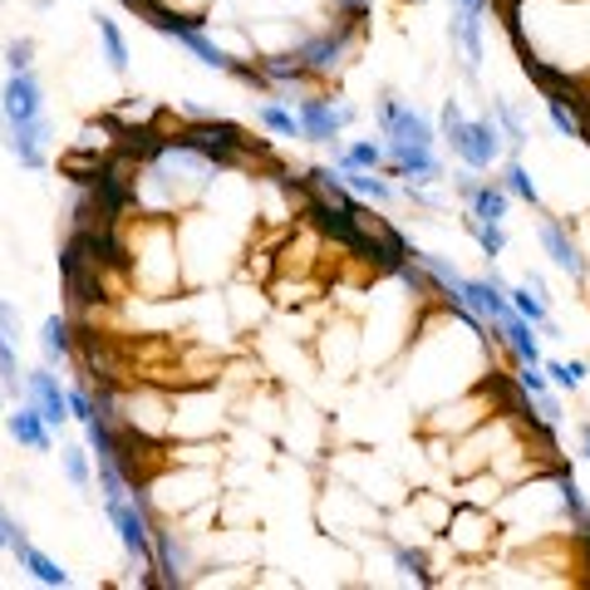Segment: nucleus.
Masks as SVG:
<instances>
[{
	"label": "nucleus",
	"mask_w": 590,
	"mask_h": 590,
	"mask_svg": "<svg viewBox=\"0 0 590 590\" xmlns=\"http://www.w3.org/2000/svg\"><path fill=\"white\" fill-rule=\"evenodd\" d=\"M442 138H448V148L462 157V167H477V173L502 163V148H507V138H502V128L492 123V118H462L458 98L442 104Z\"/></svg>",
	"instance_id": "nucleus-1"
},
{
	"label": "nucleus",
	"mask_w": 590,
	"mask_h": 590,
	"mask_svg": "<svg viewBox=\"0 0 590 590\" xmlns=\"http://www.w3.org/2000/svg\"><path fill=\"white\" fill-rule=\"evenodd\" d=\"M167 143L192 153V157H202V163H212V167H226L246 148V138H241V128L226 123V118H197V123H187L182 133L167 138Z\"/></svg>",
	"instance_id": "nucleus-2"
},
{
	"label": "nucleus",
	"mask_w": 590,
	"mask_h": 590,
	"mask_svg": "<svg viewBox=\"0 0 590 590\" xmlns=\"http://www.w3.org/2000/svg\"><path fill=\"white\" fill-rule=\"evenodd\" d=\"M374 123H379L384 143H413V148H433L438 143V133H433V123L418 114V108H409L403 98L384 94L379 108H374Z\"/></svg>",
	"instance_id": "nucleus-3"
},
{
	"label": "nucleus",
	"mask_w": 590,
	"mask_h": 590,
	"mask_svg": "<svg viewBox=\"0 0 590 590\" xmlns=\"http://www.w3.org/2000/svg\"><path fill=\"white\" fill-rule=\"evenodd\" d=\"M354 35H359V20H340V25H330V30H320V35L300 39V45H295V59H300L310 74H334V69L344 64V55H350Z\"/></svg>",
	"instance_id": "nucleus-4"
},
{
	"label": "nucleus",
	"mask_w": 590,
	"mask_h": 590,
	"mask_svg": "<svg viewBox=\"0 0 590 590\" xmlns=\"http://www.w3.org/2000/svg\"><path fill=\"white\" fill-rule=\"evenodd\" d=\"M536 241H541V251L551 256V266H556V271H566L576 285L590 281V256L580 251V241L566 232V222H560V216H541V222H536Z\"/></svg>",
	"instance_id": "nucleus-5"
},
{
	"label": "nucleus",
	"mask_w": 590,
	"mask_h": 590,
	"mask_svg": "<svg viewBox=\"0 0 590 590\" xmlns=\"http://www.w3.org/2000/svg\"><path fill=\"white\" fill-rule=\"evenodd\" d=\"M354 118H359V108L354 104H330V98H320V94H305L300 108H295L300 138H310V143H334V133L350 128Z\"/></svg>",
	"instance_id": "nucleus-6"
},
{
	"label": "nucleus",
	"mask_w": 590,
	"mask_h": 590,
	"mask_svg": "<svg viewBox=\"0 0 590 590\" xmlns=\"http://www.w3.org/2000/svg\"><path fill=\"white\" fill-rule=\"evenodd\" d=\"M45 114V88H39V79L30 74V69H20V74L5 79V88H0V133L15 123H30V118Z\"/></svg>",
	"instance_id": "nucleus-7"
},
{
	"label": "nucleus",
	"mask_w": 590,
	"mask_h": 590,
	"mask_svg": "<svg viewBox=\"0 0 590 590\" xmlns=\"http://www.w3.org/2000/svg\"><path fill=\"white\" fill-rule=\"evenodd\" d=\"M384 163L393 167V177H403L409 187H433L442 177V157L433 148L413 143H384Z\"/></svg>",
	"instance_id": "nucleus-8"
},
{
	"label": "nucleus",
	"mask_w": 590,
	"mask_h": 590,
	"mask_svg": "<svg viewBox=\"0 0 590 590\" xmlns=\"http://www.w3.org/2000/svg\"><path fill=\"white\" fill-rule=\"evenodd\" d=\"M5 148L20 157V167H30V173H39L45 167V148H49V118H30V123H15L5 128Z\"/></svg>",
	"instance_id": "nucleus-9"
},
{
	"label": "nucleus",
	"mask_w": 590,
	"mask_h": 590,
	"mask_svg": "<svg viewBox=\"0 0 590 590\" xmlns=\"http://www.w3.org/2000/svg\"><path fill=\"white\" fill-rule=\"evenodd\" d=\"M551 482H556L560 511L570 517V531H576V541H580V536H590V502H586V492H580L576 472H570L566 462H556V468H551Z\"/></svg>",
	"instance_id": "nucleus-10"
},
{
	"label": "nucleus",
	"mask_w": 590,
	"mask_h": 590,
	"mask_svg": "<svg viewBox=\"0 0 590 590\" xmlns=\"http://www.w3.org/2000/svg\"><path fill=\"white\" fill-rule=\"evenodd\" d=\"M25 389H30V399H35V409L45 413L49 428H59V423L69 418V393L59 389V379L49 369H30L25 374Z\"/></svg>",
	"instance_id": "nucleus-11"
},
{
	"label": "nucleus",
	"mask_w": 590,
	"mask_h": 590,
	"mask_svg": "<svg viewBox=\"0 0 590 590\" xmlns=\"http://www.w3.org/2000/svg\"><path fill=\"white\" fill-rule=\"evenodd\" d=\"M497 334H502V344H507L511 354H517V364H541L546 354H541V330L531 320H521L517 310H507L497 320Z\"/></svg>",
	"instance_id": "nucleus-12"
},
{
	"label": "nucleus",
	"mask_w": 590,
	"mask_h": 590,
	"mask_svg": "<svg viewBox=\"0 0 590 590\" xmlns=\"http://www.w3.org/2000/svg\"><path fill=\"white\" fill-rule=\"evenodd\" d=\"M5 428H10V438L25 442V448H35V452L49 448V423H45V413H39L35 403H25V409L5 413Z\"/></svg>",
	"instance_id": "nucleus-13"
},
{
	"label": "nucleus",
	"mask_w": 590,
	"mask_h": 590,
	"mask_svg": "<svg viewBox=\"0 0 590 590\" xmlns=\"http://www.w3.org/2000/svg\"><path fill=\"white\" fill-rule=\"evenodd\" d=\"M39 354H45V364H59L74 354V330H69L64 315H49V320L39 324Z\"/></svg>",
	"instance_id": "nucleus-14"
},
{
	"label": "nucleus",
	"mask_w": 590,
	"mask_h": 590,
	"mask_svg": "<svg viewBox=\"0 0 590 590\" xmlns=\"http://www.w3.org/2000/svg\"><path fill=\"white\" fill-rule=\"evenodd\" d=\"M507 206H511V192L502 182H482L477 192L468 197V212L477 222H507Z\"/></svg>",
	"instance_id": "nucleus-15"
},
{
	"label": "nucleus",
	"mask_w": 590,
	"mask_h": 590,
	"mask_svg": "<svg viewBox=\"0 0 590 590\" xmlns=\"http://www.w3.org/2000/svg\"><path fill=\"white\" fill-rule=\"evenodd\" d=\"M15 556H20V566H25L30 576L39 580V586H69V570L59 566V560H49L39 546H30V541H20V546H15Z\"/></svg>",
	"instance_id": "nucleus-16"
},
{
	"label": "nucleus",
	"mask_w": 590,
	"mask_h": 590,
	"mask_svg": "<svg viewBox=\"0 0 590 590\" xmlns=\"http://www.w3.org/2000/svg\"><path fill=\"white\" fill-rule=\"evenodd\" d=\"M94 30H98V45H104L108 69H114V74H123V69H128V39H123V30H118L114 20L104 15V10H94Z\"/></svg>",
	"instance_id": "nucleus-17"
},
{
	"label": "nucleus",
	"mask_w": 590,
	"mask_h": 590,
	"mask_svg": "<svg viewBox=\"0 0 590 590\" xmlns=\"http://www.w3.org/2000/svg\"><path fill=\"white\" fill-rule=\"evenodd\" d=\"M497 182L507 187L511 197H521L527 206H541V187L531 182V173H527V163H521V157H507V163H502V177H497Z\"/></svg>",
	"instance_id": "nucleus-18"
},
{
	"label": "nucleus",
	"mask_w": 590,
	"mask_h": 590,
	"mask_svg": "<svg viewBox=\"0 0 590 590\" xmlns=\"http://www.w3.org/2000/svg\"><path fill=\"white\" fill-rule=\"evenodd\" d=\"M256 64H261L266 84H305V79H310V69L295 59V49L291 55H266V59H256Z\"/></svg>",
	"instance_id": "nucleus-19"
},
{
	"label": "nucleus",
	"mask_w": 590,
	"mask_h": 590,
	"mask_svg": "<svg viewBox=\"0 0 590 590\" xmlns=\"http://www.w3.org/2000/svg\"><path fill=\"white\" fill-rule=\"evenodd\" d=\"M462 232L472 236V241L482 246V256H487V261H497L502 251H507V232H502V222H477V216H462Z\"/></svg>",
	"instance_id": "nucleus-20"
},
{
	"label": "nucleus",
	"mask_w": 590,
	"mask_h": 590,
	"mask_svg": "<svg viewBox=\"0 0 590 590\" xmlns=\"http://www.w3.org/2000/svg\"><path fill=\"white\" fill-rule=\"evenodd\" d=\"M344 167H369V173H379L384 167V143H369V138L350 143L344 153H334V173H344Z\"/></svg>",
	"instance_id": "nucleus-21"
},
{
	"label": "nucleus",
	"mask_w": 590,
	"mask_h": 590,
	"mask_svg": "<svg viewBox=\"0 0 590 590\" xmlns=\"http://www.w3.org/2000/svg\"><path fill=\"white\" fill-rule=\"evenodd\" d=\"M344 187H350V192H359V197H369V202H389L393 197V187L384 182L379 173H369V167H344Z\"/></svg>",
	"instance_id": "nucleus-22"
},
{
	"label": "nucleus",
	"mask_w": 590,
	"mask_h": 590,
	"mask_svg": "<svg viewBox=\"0 0 590 590\" xmlns=\"http://www.w3.org/2000/svg\"><path fill=\"white\" fill-rule=\"evenodd\" d=\"M492 123H497L502 128V138H507V148H521V143H527V118H521L517 114V108H511L507 104V98H492Z\"/></svg>",
	"instance_id": "nucleus-23"
},
{
	"label": "nucleus",
	"mask_w": 590,
	"mask_h": 590,
	"mask_svg": "<svg viewBox=\"0 0 590 590\" xmlns=\"http://www.w3.org/2000/svg\"><path fill=\"white\" fill-rule=\"evenodd\" d=\"M507 300H511V310L521 315V320H531L541 330V324L551 320V310H546V300H541L536 291H531V285H507Z\"/></svg>",
	"instance_id": "nucleus-24"
},
{
	"label": "nucleus",
	"mask_w": 590,
	"mask_h": 590,
	"mask_svg": "<svg viewBox=\"0 0 590 590\" xmlns=\"http://www.w3.org/2000/svg\"><path fill=\"white\" fill-rule=\"evenodd\" d=\"M541 369L551 374V384H556V389H570V393H576L580 384H586L590 364H586V359H541Z\"/></svg>",
	"instance_id": "nucleus-25"
},
{
	"label": "nucleus",
	"mask_w": 590,
	"mask_h": 590,
	"mask_svg": "<svg viewBox=\"0 0 590 590\" xmlns=\"http://www.w3.org/2000/svg\"><path fill=\"white\" fill-rule=\"evenodd\" d=\"M546 114H551V123H556L560 138H586V123H580V114H576V108H570L560 94H546Z\"/></svg>",
	"instance_id": "nucleus-26"
},
{
	"label": "nucleus",
	"mask_w": 590,
	"mask_h": 590,
	"mask_svg": "<svg viewBox=\"0 0 590 590\" xmlns=\"http://www.w3.org/2000/svg\"><path fill=\"white\" fill-rule=\"evenodd\" d=\"M389 551H393V566H399L403 576H413V580H418V586H428V580H433V570H428V556H423V551L403 546V541H389Z\"/></svg>",
	"instance_id": "nucleus-27"
},
{
	"label": "nucleus",
	"mask_w": 590,
	"mask_h": 590,
	"mask_svg": "<svg viewBox=\"0 0 590 590\" xmlns=\"http://www.w3.org/2000/svg\"><path fill=\"white\" fill-rule=\"evenodd\" d=\"M256 123L271 128V133H281V138H300L295 114H291V108H281V104H261V108H256Z\"/></svg>",
	"instance_id": "nucleus-28"
},
{
	"label": "nucleus",
	"mask_w": 590,
	"mask_h": 590,
	"mask_svg": "<svg viewBox=\"0 0 590 590\" xmlns=\"http://www.w3.org/2000/svg\"><path fill=\"white\" fill-rule=\"evenodd\" d=\"M531 413L541 418V428H560V423H566V413H560V403H556V393H551V389L531 399Z\"/></svg>",
	"instance_id": "nucleus-29"
},
{
	"label": "nucleus",
	"mask_w": 590,
	"mask_h": 590,
	"mask_svg": "<svg viewBox=\"0 0 590 590\" xmlns=\"http://www.w3.org/2000/svg\"><path fill=\"white\" fill-rule=\"evenodd\" d=\"M517 389L531 393V399H536V393H546L551 389L546 369H541V364H517Z\"/></svg>",
	"instance_id": "nucleus-30"
},
{
	"label": "nucleus",
	"mask_w": 590,
	"mask_h": 590,
	"mask_svg": "<svg viewBox=\"0 0 590 590\" xmlns=\"http://www.w3.org/2000/svg\"><path fill=\"white\" fill-rule=\"evenodd\" d=\"M15 340H5L0 334V384H5V393H20V364H15V350H10Z\"/></svg>",
	"instance_id": "nucleus-31"
},
{
	"label": "nucleus",
	"mask_w": 590,
	"mask_h": 590,
	"mask_svg": "<svg viewBox=\"0 0 590 590\" xmlns=\"http://www.w3.org/2000/svg\"><path fill=\"white\" fill-rule=\"evenodd\" d=\"M69 418L79 423H94L98 418V399L88 389H69Z\"/></svg>",
	"instance_id": "nucleus-32"
},
{
	"label": "nucleus",
	"mask_w": 590,
	"mask_h": 590,
	"mask_svg": "<svg viewBox=\"0 0 590 590\" xmlns=\"http://www.w3.org/2000/svg\"><path fill=\"white\" fill-rule=\"evenodd\" d=\"M64 472H69V482H74L79 492L88 487V458H84V448H64Z\"/></svg>",
	"instance_id": "nucleus-33"
},
{
	"label": "nucleus",
	"mask_w": 590,
	"mask_h": 590,
	"mask_svg": "<svg viewBox=\"0 0 590 590\" xmlns=\"http://www.w3.org/2000/svg\"><path fill=\"white\" fill-rule=\"evenodd\" d=\"M30 55H35V45H30V39H10V45H5V64H10V74L30 69Z\"/></svg>",
	"instance_id": "nucleus-34"
},
{
	"label": "nucleus",
	"mask_w": 590,
	"mask_h": 590,
	"mask_svg": "<svg viewBox=\"0 0 590 590\" xmlns=\"http://www.w3.org/2000/svg\"><path fill=\"white\" fill-rule=\"evenodd\" d=\"M452 187H458V197L468 202V197L482 187V182H477V167H462V173H452Z\"/></svg>",
	"instance_id": "nucleus-35"
},
{
	"label": "nucleus",
	"mask_w": 590,
	"mask_h": 590,
	"mask_svg": "<svg viewBox=\"0 0 590 590\" xmlns=\"http://www.w3.org/2000/svg\"><path fill=\"white\" fill-rule=\"evenodd\" d=\"M0 334H5V340H20V315L10 300H0Z\"/></svg>",
	"instance_id": "nucleus-36"
},
{
	"label": "nucleus",
	"mask_w": 590,
	"mask_h": 590,
	"mask_svg": "<svg viewBox=\"0 0 590 590\" xmlns=\"http://www.w3.org/2000/svg\"><path fill=\"white\" fill-rule=\"evenodd\" d=\"M369 5L374 0H334V10H340L344 20H359V25H364V15H369Z\"/></svg>",
	"instance_id": "nucleus-37"
},
{
	"label": "nucleus",
	"mask_w": 590,
	"mask_h": 590,
	"mask_svg": "<svg viewBox=\"0 0 590 590\" xmlns=\"http://www.w3.org/2000/svg\"><path fill=\"white\" fill-rule=\"evenodd\" d=\"M580 458L590 462V423H580Z\"/></svg>",
	"instance_id": "nucleus-38"
},
{
	"label": "nucleus",
	"mask_w": 590,
	"mask_h": 590,
	"mask_svg": "<svg viewBox=\"0 0 590 590\" xmlns=\"http://www.w3.org/2000/svg\"><path fill=\"white\" fill-rule=\"evenodd\" d=\"M580 546H586V556H590V536H580Z\"/></svg>",
	"instance_id": "nucleus-39"
},
{
	"label": "nucleus",
	"mask_w": 590,
	"mask_h": 590,
	"mask_svg": "<svg viewBox=\"0 0 590 590\" xmlns=\"http://www.w3.org/2000/svg\"><path fill=\"white\" fill-rule=\"evenodd\" d=\"M413 5H423V0H413Z\"/></svg>",
	"instance_id": "nucleus-40"
}]
</instances>
